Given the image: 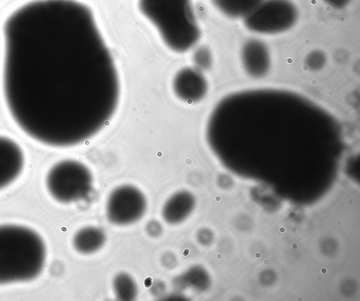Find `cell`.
Here are the masks:
<instances>
[{
    "mask_svg": "<svg viewBox=\"0 0 360 301\" xmlns=\"http://www.w3.org/2000/svg\"><path fill=\"white\" fill-rule=\"evenodd\" d=\"M3 95L13 122L53 147L85 142L120 98L113 57L91 10L76 0H36L4 27Z\"/></svg>",
    "mask_w": 360,
    "mask_h": 301,
    "instance_id": "1",
    "label": "cell"
},
{
    "mask_svg": "<svg viewBox=\"0 0 360 301\" xmlns=\"http://www.w3.org/2000/svg\"><path fill=\"white\" fill-rule=\"evenodd\" d=\"M45 260V244L37 232L20 225H0V285L33 280Z\"/></svg>",
    "mask_w": 360,
    "mask_h": 301,
    "instance_id": "2",
    "label": "cell"
},
{
    "mask_svg": "<svg viewBox=\"0 0 360 301\" xmlns=\"http://www.w3.org/2000/svg\"><path fill=\"white\" fill-rule=\"evenodd\" d=\"M138 8L174 52L184 53L199 40L200 29L192 0H139Z\"/></svg>",
    "mask_w": 360,
    "mask_h": 301,
    "instance_id": "3",
    "label": "cell"
},
{
    "mask_svg": "<svg viewBox=\"0 0 360 301\" xmlns=\"http://www.w3.org/2000/svg\"><path fill=\"white\" fill-rule=\"evenodd\" d=\"M46 185L55 200L69 203L89 196L93 189V176L84 163L65 159L56 163L49 169Z\"/></svg>",
    "mask_w": 360,
    "mask_h": 301,
    "instance_id": "4",
    "label": "cell"
},
{
    "mask_svg": "<svg viewBox=\"0 0 360 301\" xmlns=\"http://www.w3.org/2000/svg\"><path fill=\"white\" fill-rule=\"evenodd\" d=\"M298 10L290 0H262L243 18L245 27L262 34H276L294 26Z\"/></svg>",
    "mask_w": 360,
    "mask_h": 301,
    "instance_id": "5",
    "label": "cell"
},
{
    "mask_svg": "<svg viewBox=\"0 0 360 301\" xmlns=\"http://www.w3.org/2000/svg\"><path fill=\"white\" fill-rule=\"evenodd\" d=\"M147 208L146 199L137 187L124 185L116 187L106 202V216L116 225H128L140 220Z\"/></svg>",
    "mask_w": 360,
    "mask_h": 301,
    "instance_id": "6",
    "label": "cell"
},
{
    "mask_svg": "<svg viewBox=\"0 0 360 301\" xmlns=\"http://www.w3.org/2000/svg\"><path fill=\"white\" fill-rule=\"evenodd\" d=\"M173 91L176 97L188 103L201 100L207 91V82L200 70L184 67L174 76Z\"/></svg>",
    "mask_w": 360,
    "mask_h": 301,
    "instance_id": "7",
    "label": "cell"
},
{
    "mask_svg": "<svg viewBox=\"0 0 360 301\" xmlns=\"http://www.w3.org/2000/svg\"><path fill=\"white\" fill-rule=\"evenodd\" d=\"M240 58L243 69L252 78H262L270 69V52L266 44L260 39H248L242 46Z\"/></svg>",
    "mask_w": 360,
    "mask_h": 301,
    "instance_id": "8",
    "label": "cell"
},
{
    "mask_svg": "<svg viewBox=\"0 0 360 301\" xmlns=\"http://www.w3.org/2000/svg\"><path fill=\"white\" fill-rule=\"evenodd\" d=\"M25 159L21 147L12 139L0 135V189L21 173Z\"/></svg>",
    "mask_w": 360,
    "mask_h": 301,
    "instance_id": "9",
    "label": "cell"
},
{
    "mask_svg": "<svg viewBox=\"0 0 360 301\" xmlns=\"http://www.w3.org/2000/svg\"><path fill=\"white\" fill-rule=\"evenodd\" d=\"M195 206L194 196L189 192L180 191L172 194L165 203L162 215L170 225L181 222L190 215Z\"/></svg>",
    "mask_w": 360,
    "mask_h": 301,
    "instance_id": "10",
    "label": "cell"
},
{
    "mask_svg": "<svg viewBox=\"0 0 360 301\" xmlns=\"http://www.w3.org/2000/svg\"><path fill=\"white\" fill-rule=\"evenodd\" d=\"M105 234L103 229L95 226H86L78 230L73 237L75 249L82 254H91L103 247Z\"/></svg>",
    "mask_w": 360,
    "mask_h": 301,
    "instance_id": "11",
    "label": "cell"
},
{
    "mask_svg": "<svg viewBox=\"0 0 360 301\" xmlns=\"http://www.w3.org/2000/svg\"><path fill=\"white\" fill-rule=\"evenodd\" d=\"M262 0H212L215 7L231 18H244Z\"/></svg>",
    "mask_w": 360,
    "mask_h": 301,
    "instance_id": "12",
    "label": "cell"
},
{
    "mask_svg": "<svg viewBox=\"0 0 360 301\" xmlns=\"http://www.w3.org/2000/svg\"><path fill=\"white\" fill-rule=\"evenodd\" d=\"M112 287L116 297L120 300H132L138 293L135 281L126 273H120L115 276Z\"/></svg>",
    "mask_w": 360,
    "mask_h": 301,
    "instance_id": "13",
    "label": "cell"
},
{
    "mask_svg": "<svg viewBox=\"0 0 360 301\" xmlns=\"http://www.w3.org/2000/svg\"><path fill=\"white\" fill-rule=\"evenodd\" d=\"M193 62L199 70L207 69L211 67L212 58L210 51L206 47L198 48L193 54Z\"/></svg>",
    "mask_w": 360,
    "mask_h": 301,
    "instance_id": "14",
    "label": "cell"
},
{
    "mask_svg": "<svg viewBox=\"0 0 360 301\" xmlns=\"http://www.w3.org/2000/svg\"><path fill=\"white\" fill-rule=\"evenodd\" d=\"M326 63V56L323 52L316 50L310 52L306 57L305 64L311 71L321 69Z\"/></svg>",
    "mask_w": 360,
    "mask_h": 301,
    "instance_id": "15",
    "label": "cell"
},
{
    "mask_svg": "<svg viewBox=\"0 0 360 301\" xmlns=\"http://www.w3.org/2000/svg\"><path fill=\"white\" fill-rule=\"evenodd\" d=\"M328 6L335 9L347 6L352 0H323Z\"/></svg>",
    "mask_w": 360,
    "mask_h": 301,
    "instance_id": "16",
    "label": "cell"
}]
</instances>
